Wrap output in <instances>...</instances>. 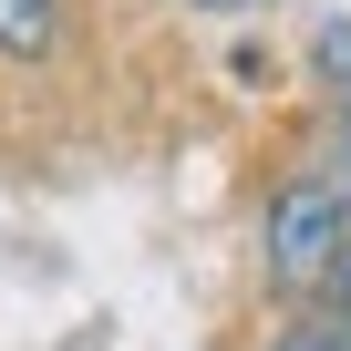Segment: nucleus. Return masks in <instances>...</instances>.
<instances>
[{
    "mask_svg": "<svg viewBox=\"0 0 351 351\" xmlns=\"http://www.w3.org/2000/svg\"><path fill=\"white\" fill-rule=\"evenodd\" d=\"M341 289H351V258H341Z\"/></svg>",
    "mask_w": 351,
    "mask_h": 351,
    "instance_id": "6",
    "label": "nucleus"
},
{
    "mask_svg": "<svg viewBox=\"0 0 351 351\" xmlns=\"http://www.w3.org/2000/svg\"><path fill=\"white\" fill-rule=\"evenodd\" d=\"M0 52H52V0H0Z\"/></svg>",
    "mask_w": 351,
    "mask_h": 351,
    "instance_id": "2",
    "label": "nucleus"
},
{
    "mask_svg": "<svg viewBox=\"0 0 351 351\" xmlns=\"http://www.w3.org/2000/svg\"><path fill=\"white\" fill-rule=\"evenodd\" d=\"M197 11H248V0H197Z\"/></svg>",
    "mask_w": 351,
    "mask_h": 351,
    "instance_id": "5",
    "label": "nucleus"
},
{
    "mask_svg": "<svg viewBox=\"0 0 351 351\" xmlns=\"http://www.w3.org/2000/svg\"><path fill=\"white\" fill-rule=\"evenodd\" d=\"M330 186H341V207H351V134H341V165H330Z\"/></svg>",
    "mask_w": 351,
    "mask_h": 351,
    "instance_id": "4",
    "label": "nucleus"
},
{
    "mask_svg": "<svg viewBox=\"0 0 351 351\" xmlns=\"http://www.w3.org/2000/svg\"><path fill=\"white\" fill-rule=\"evenodd\" d=\"M341 258H351V207H341V186H330V176L279 186V207H269V279H279V289H320V279H341Z\"/></svg>",
    "mask_w": 351,
    "mask_h": 351,
    "instance_id": "1",
    "label": "nucleus"
},
{
    "mask_svg": "<svg viewBox=\"0 0 351 351\" xmlns=\"http://www.w3.org/2000/svg\"><path fill=\"white\" fill-rule=\"evenodd\" d=\"M320 73L351 93V21H330V32H320Z\"/></svg>",
    "mask_w": 351,
    "mask_h": 351,
    "instance_id": "3",
    "label": "nucleus"
}]
</instances>
